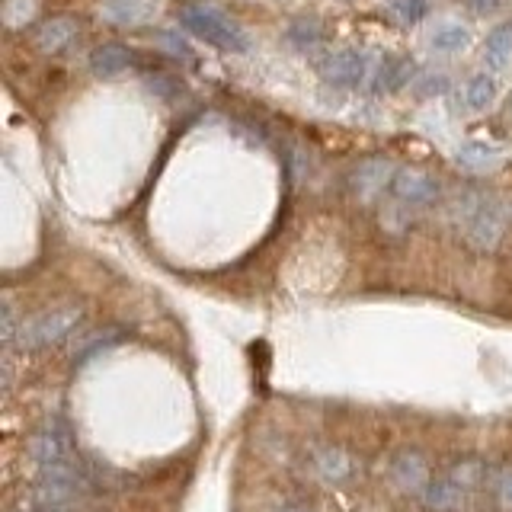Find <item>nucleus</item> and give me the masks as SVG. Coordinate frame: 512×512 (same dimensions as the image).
Segmentation results:
<instances>
[{"mask_svg":"<svg viewBox=\"0 0 512 512\" xmlns=\"http://www.w3.org/2000/svg\"><path fill=\"white\" fill-rule=\"evenodd\" d=\"M317 68H320V77L333 87H359L368 64H365V55L356 52V48H340V52H330Z\"/></svg>","mask_w":512,"mask_h":512,"instance_id":"obj_7","label":"nucleus"},{"mask_svg":"<svg viewBox=\"0 0 512 512\" xmlns=\"http://www.w3.org/2000/svg\"><path fill=\"white\" fill-rule=\"evenodd\" d=\"M448 87V80L442 77V74H436V77H429L426 84L420 87V96H432V93H442Z\"/></svg>","mask_w":512,"mask_h":512,"instance_id":"obj_26","label":"nucleus"},{"mask_svg":"<svg viewBox=\"0 0 512 512\" xmlns=\"http://www.w3.org/2000/svg\"><path fill=\"white\" fill-rule=\"evenodd\" d=\"M394 167L388 164L384 157H375V160H365V164H359L356 170H352V192H356V199L359 202H372L378 199L384 189H391L394 183Z\"/></svg>","mask_w":512,"mask_h":512,"instance_id":"obj_8","label":"nucleus"},{"mask_svg":"<svg viewBox=\"0 0 512 512\" xmlns=\"http://www.w3.org/2000/svg\"><path fill=\"white\" fill-rule=\"evenodd\" d=\"M26 455L36 464V480H55V484H80L84 477L74 461V436L61 420L42 423L26 442Z\"/></svg>","mask_w":512,"mask_h":512,"instance_id":"obj_1","label":"nucleus"},{"mask_svg":"<svg viewBox=\"0 0 512 512\" xmlns=\"http://www.w3.org/2000/svg\"><path fill=\"white\" fill-rule=\"evenodd\" d=\"M458 164L471 173H484V170H493L500 164V151L493 148V144H484V141H468L458 148Z\"/></svg>","mask_w":512,"mask_h":512,"instance_id":"obj_11","label":"nucleus"},{"mask_svg":"<svg viewBox=\"0 0 512 512\" xmlns=\"http://www.w3.org/2000/svg\"><path fill=\"white\" fill-rule=\"evenodd\" d=\"M471 42V32L464 29L461 23H442L436 32H432V48L442 55H452V52H461L464 45Z\"/></svg>","mask_w":512,"mask_h":512,"instance_id":"obj_16","label":"nucleus"},{"mask_svg":"<svg viewBox=\"0 0 512 512\" xmlns=\"http://www.w3.org/2000/svg\"><path fill=\"white\" fill-rule=\"evenodd\" d=\"M100 10L109 23H119V26L141 23L144 16H148V7H144L141 0H103Z\"/></svg>","mask_w":512,"mask_h":512,"instance_id":"obj_14","label":"nucleus"},{"mask_svg":"<svg viewBox=\"0 0 512 512\" xmlns=\"http://www.w3.org/2000/svg\"><path fill=\"white\" fill-rule=\"evenodd\" d=\"M288 36H292L301 48H308L320 39V29L314 23H295L292 29H288Z\"/></svg>","mask_w":512,"mask_h":512,"instance_id":"obj_22","label":"nucleus"},{"mask_svg":"<svg viewBox=\"0 0 512 512\" xmlns=\"http://www.w3.org/2000/svg\"><path fill=\"white\" fill-rule=\"evenodd\" d=\"M132 64V48L122 42H106L100 48H93L90 55V71L96 77H116Z\"/></svg>","mask_w":512,"mask_h":512,"instance_id":"obj_10","label":"nucleus"},{"mask_svg":"<svg viewBox=\"0 0 512 512\" xmlns=\"http://www.w3.org/2000/svg\"><path fill=\"white\" fill-rule=\"evenodd\" d=\"M484 61L490 64L493 71L506 68V64L512 61V23L496 26L487 36V42H484Z\"/></svg>","mask_w":512,"mask_h":512,"instance_id":"obj_12","label":"nucleus"},{"mask_svg":"<svg viewBox=\"0 0 512 512\" xmlns=\"http://www.w3.org/2000/svg\"><path fill=\"white\" fill-rule=\"evenodd\" d=\"M391 196L407 208H423V205H432L439 199V180L436 176H429L426 170L404 167V170L394 173Z\"/></svg>","mask_w":512,"mask_h":512,"instance_id":"obj_6","label":"nucleus"},{"mask_svg":"<svg viewBox=\"0 0 512 512\" xmlns=\"http://www.w3.org/2000/svg\"><path fill=\"white\" fill-rule=\"evenodd\" d=\"M77 36V20L68 13H61V16H52V20H45L39 29H36V36H32V45H36V52L42 55H58L61 48H68Z\"/></svg>","mask_w":512,"mask_h":512,"instance_id":"obj_9","label":"nucleus"},{"mask_svg":"<svg viewBox=\"0 0 512 512\" xmlns=\"http://www.w3.org/2000/svg\"><path fill=\"white\" fill-rule=\"evenodd\" d=\"M80 317H84V311L74 308V304H68V308H55V311L36 314V317L29 320V324H23L20 343H23L26 349L58 346V343H64V340H68V336L77 330Z\"/></svg>","mask_w":512,"mask_h":512,"instance_id":"obj_5","label":"nucleus"},{"mask_svg":"<svg viewBox=\"0 0 512 512\" xmlns=\"http://www.w3.org/2000/svg\"><path fill=\"white\" fill-rule=\"evenodd\" d=\"M180 26L189 32V36H196L199 42L212 45V48H221V52H237V55L250 52V36L218 7L189 4L180 10Z\"/></svg>","mask_w":512,"mask_h":512,"instance_id":"obj_2","label":"nucleus"},{"mask_svg":"<svg viewBox=\"0 0 512 512\" xmlns=\"http://www.w3.org/2000/svg\"><path fill=\"white\" fill-rule=\"evenodd\" d=\"M506 205L493 196H480V199H468V208H464V240L474 250H496L500 240L506 234Z\"/></svg>","mask_w":512,"mask_h":512,"instance_id":"obj_4","label":"nucleus"},{"mask_svg":"<svg viewBox=\"0 0 512 512\" xmlns=\"http://www.w3.org/2000/svg\"><path fill=\"white\" fill-rule=\"evenodd\" d=\"M480 484H484V464L458 461L442 477L429 480L423 490V506L429 512H464Z\"/></svg>","mask_w":512,"mask_h":512,"instance_id":"obj_3","label":"nucleus"},{"mask_svg":"<svg viewBox=\"0 0 512 512\" xmlns=\"http://www.w3.org/2000/svg\"><path fill=\"white\" fill-rule=\"evenodd\" d=\"M496 493H500V500L506 506H512V468L500 477V484H496Z\"/></svg>","mask_w":512,"mask_h":512,"instance_id":"obj_25","label":"nucleus"},{"mask_svg":"<svg viewBox=\"0 0 512 512\" xmlns=\"http://www.w3.org/2000/svg\"><path fill=\"white\" fill-rule=\"evenodd\" d=\"M413 80V61L404 58V55H394L381 64V71H378V90H400V87H407Z\"/></svg>","mask_w":512,"mask_h":512,"instance_id":"obj_13","label":"nucleus"},{"mask_svg":"<svg viewBox=\"0 0 512 512\" xmlns=\"http://www.w3.org/2000/svg\"><path fill=\"white\" fill-rule=\"evenodd\" d=\"M0 317H4V346L10 349L16 340H20V330H16V314H13V308L7 301H4V314H0Z\"/></svg>","mask_w":512,"mask_h":512,"instance_id":"obj_23","label":"nucleus"},{"mask_svg":"<svg viewBox=\"0 0 512 512\" xmlns=\"http://www.w3.org/2000/svg\"><path fill=\"white\" fill-rule=\"evenodd\" d=\"M36 16V0H7L4 4V23L10 29H23Z\"/></svg>","mask_w":512,"mask_h":512,"instance_id":"obj_20","label":"nucleus"},{"mask_svg":"<svg viewBox=\"0 0 512 512\" xmlns=\"http://www.w3.org/2000/svg\"><path fill=\"white\" fill-rule=\"evenodd\" d=\"M506 109H509V112H512V93H509V106H506Z\"/></svg>","mask_w":512,"mask_h":512,"instance_id":"obj_27","label":"nucleus"},{"mask_svg":"<svg viewBox=\"0 0 512 512\" xmlns=\"http://www.w3.org/2000/svg\"><path fill=\"white\" fill-rule=\"evenodd\" d=\"M391 474L400 480V487H404V490H416V487H423V480H426V464H423L420 455L404 452V455H400V458L394 461ZM423 490H426V487H423Z\"/></svg>","mask_w":512,"mask_h":512,"instance_id":"obj_15","label":"nucleus"},{"mask_svg":"<svg viewBox=\"0 0 512 512\" xmlns=\"http://www.w3.org/2000/svg\"><path fill=\"white\" fill-rule=\"evenodd\" d=\"M503 0H468V7L477 13V16H493L496 10H500Z\"/></svg>","mask_w":512,"mask_h":512,"instance_id":"obj_24","label":"nucleus"},{"mask_svg":"<svg viewBox=\"0 0 512 512\" xmlns=\"http://www.w3.org/2000/svg\"><path fill=\"white\" fill-rule=\"evenodd\" d=\"M119 336H122L119 330H100V333L87 336V340L80 343V349L74 352V368H84V362L96 359V356H100L103 349L116 346V343H119Z\"/></svg>","mask_w":512,"mask_h":512,"instance_id":"obj_17","label":"nucleus"},{"mask_svg":"<svg viewBox=\"0 0 512 512\" xmlns=\"http://www.w3.org/2000/svg\"><path fill=\"white\" fill-rule=\"evenodd\" d=\"M493 96H496V77H490V74L471 77V84H468V106L471 109H487L493 103Z\"/></svg>","mask_w":512,"mask_h":512,"instance_id":"obj_18","label":"nucleus"},{"mask_svg":"<svg viewBox=\"0 0 512 512\" xmlns=\"http://www.w3.org/2000/svg\"><path fill=\"white\" fill-rule=\"evenodd\" d=\"M391 10L404 26H416L426 16V0H391Z\"/></svg>","mask_w":512,"mask_h":512,"instance_id":"obj_21","label":"nucleus"},{"mask_svg":"<svg viewBox=\"0 0 512 512\" xmlns=\"http://www.w3.org/2000/svg\"><path fill=\"white\" fill-rule=\"evenodd\" d=\"M317 468H320V474H324L327 480H343L352 471L349 458L343 452H336V448H327V452L317 458Z\"/></svg>","mask_w":512,"mask_h":512,"instance_id":"obj_19","label":"nucleus"}]
</instances>
